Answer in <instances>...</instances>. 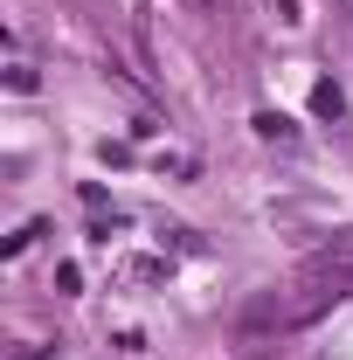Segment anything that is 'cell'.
<instances>
[{"label":"cell","instance_id":"cell-1","mask_svg":"<svg viewBox=\"0 0 353 360\" xmlns=\"http://www.w3.org/2000/svg\"><path fill=\"white\" fill-rule=\"evenodd\" d=\"M312 111H319V118H340V111H347V97H340L333 77H319V84H312Z\"/></svg>","mask_w":353,"mask_h":360},{"label":"cell","instance_id":"cell-4","mask_svg":"<svg viewBox=\"0 0 353 360\" xmlns=\"http://www.w3.org/2000/svg\"><path fill=\"white\" fill-rule=\"evenodd\" d=\"M270 7H277V21H284V28H298V21H305V0H270Z\"/></svg>","mask_w":353,"mask_h":360},{"label":"cell","instance_id":"cell-2","mask_svg":"<svg viewBox=\"0 0 353 360\" xmlns=\"http://www.w3.org/2000/svg\"><path fill=\"white\" fill-rule=\"evenodd\" d=\"M0 84H7V90H21V97H28V90L42 84V77H35V70H28V63H7V77H0Z\"/></svg>","mask_w":353,"mask_h":360},{"label":"cell","instance_id":"cell-3","mask_svg":"<svg viewBox=\"0 0 353 360\" xmlns=\"http://www.w3.org/2000/svg\"><path fill=\"white\" fill-rule=\"evenodd\" d=\"M257 132H264V139H291V118H277V111H257Z\"/></svg>","mask_w":353,"mask_h":360}]
</instances>
